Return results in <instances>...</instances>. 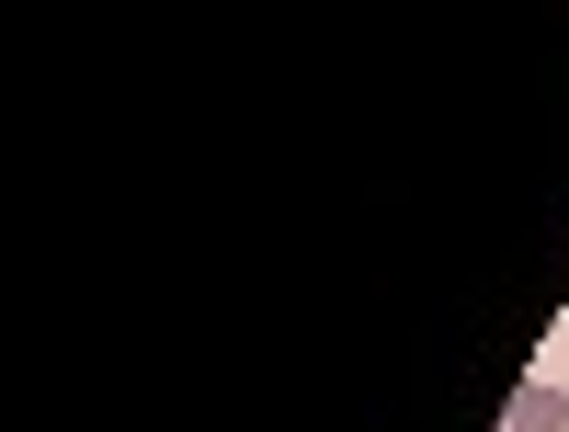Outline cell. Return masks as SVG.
Masks as SVG:
<instances>
[{"label":"cell","instance_id":"cell-1","mask_svg":"<svg viewBox=\"0 0 569 432\" xmlns=\"http://www.w3.org/2000/svg\"><path fill=\"white\" fill-rule=\"evenodd\" d=\"M501 432H569V388H558V375H525L512 410H501Z\"/></svg>","mask_w":569,"mask_h":432}]
</instances>
